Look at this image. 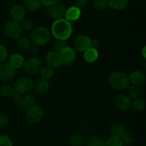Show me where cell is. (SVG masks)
Returning <instances> with one entry per match:
<instances>
[{
    "label": "cell",
    "mask_w": 146,
    "mask_h": 146,
    "mask_svg": "<svg viewBox=\"0 0 146 146\" xmlns=\"http://www.w3.org/2000/svg\"><path fill=\"white\" fill-rule=\"evenodd\" d=\"M51 33L56 40H66L72 33V26L70 21L65 19L56 20L51 27Z\"/></svg>",
    "instance_id": "6da1fadb"
},
{
    "label": "cell",
    "mask_w": 146,
    "mask_h": 146,
    "mask_svg": "<svg viewBox=\"0 0 146 146\" xmlns=\"http://www.w3.org/2000/svg\"><path fill=\"white\" fill-rule=\"evenodd\" d=\"M109 82L113 88L123 90L129 87L130 80L125 73L121 71H115L110 75Z\"/></svg>",
    "instance_id": "7a4b0ae2"
},
{
    "label": "cell",
    "mask_w": 146,
    "mask_h": 146,
    "mask_svg": "<svg viewBox=\"0 0 146 146\" xmlns=\"http://www.w3.org/2000/svg\"><path fill=\"white\" fill-rule=\"evenodd\" d=\"M31 41L38 46L45 45L50 40V32L46 28L43 27L34 29L31 33Z\"/></svg>",
    "instance_id": "3957f363"
},
{
    "label": "cell",
    "mask_w": 146,
    "mask_h": 146,
    "mask_svg": "<svg viewBox=\"0 0 146 146\" xmlns=\"http://www.w3.org/2000/svg\"><path fill=\"white\" fill-rule=\"evenodd\" d=\"M44 116V111L41 106L38 104H33L27 110V119L29 123L35 124L43 119Z\"/></svg>",
    "instance_id": "277c9868"
},
{
    "label": "cell",
    "mask_w": 146,
    "mask_h": 146,
    "mask_svg": "<svg viewBox=\"0 0 146 146\" xmlns=\"http://www.w3.org/2000/svg\"><path fill=\"white\" fill-rule=\"evenodd\" d=\"M4 31L9 37L13 40H17L21 37L22 29L19 22L10 20L4 24Z\"/></svg>",
    "instance_id": "5b68a950"
},
{
    "label": "cell",
    "mask_w": 146,
    "mask_h": 146,
    "mask_svg": "<svg viewBox=\"0 0 146 146\" xmlns=\"http://www.w3.org/2000/svg\"><path fill=\"white\" fill-rule=\"evenodd\" d=\"M33 85L34 83L32 80L29 77H21L14 84V92L21 94H24L27 92H29L30 90L32 89Z\"/></svg>",
    "instance_id": "8992f818"
},
{
    "label": "cell",
    "mask_w": 146,
    "mask_h": 146,
    "mask_svg": "<svg viewBox=\"0 0 146 146\" xmlns=\"http://www.w3.org/2000/svg\"><path fill=\"white\" fill-rule=\"evenodd\" d=\"M42 67V61L38 57H31L24 64V68L26 72L29 74H34L38 72Z\"/></svg>",
    "instance_id": "52a82bcc"
},
{
    "label": "cell",
    "mask_w": 146,
    "mask_h": 146,
    "mask_svg": "<svg viewBox=\"0 0 146 146\" xmlns=\"http://www.w3.org/2000/svg\"><path fill=\"white\" fill-rule=\"evenodd\" d=\"M16 74V69L9 63H3L0 64V80L9 81L14 78Z\"/></svg>",
    "instance_id": "ba28073f"
},
{
    "label": "cell",
    "mask_w": 146,
    "mask_h": 146,
    "mask_svg": "<svg viewBox=\"0 0 146 146\" xmlns=\"http://www.w3.org/2000/svg\"><path fill=\"white\" fill-rule=\"evenodd\" d=\"M36 96L33 93L27 92L24 94V96H21L19 101L17 102L16 104L17 107L22 110H27L31 106L35 104Z\"/></svg>",
    "instance_id": "9c48e42d"
},
{
    "label": "cell",
    "mask_w": 146,
    "mask_h": 146,
    "mask_svg": "<svg viewBox=\"0 0 146 146\" xmlns=\"http://www.w3.org/2000/svg\"><path fill=\"white\" fill-rule=\"evenodd\" d=\"M61 60H62L63 64L65 66H70L75 62L76 60V52L71 47H68L64 49L60 52Z\"/></svg>",
    "instance_id": "30bf717a"
},
{
    "label": "cell",
    "mask_w": 146,
    "mask_h": 146,
    "mask_svg": "<svg viewBox=\"0 0 146 146\" xmlns=\"http://www.w3.org/2000/svg\"><path fill=\"white\" fill-rule=\"evenodd\" d=\"M46 11L53 19L58 20L62 19L64 16L66 12V7L63 4L58 3L55 5L48 7L47 9H46Z\"/></svg>",
    "instance_id": "8fae6325"
},
{
    "label": "cell",
    "mask_w": 146,
    "mask_h": 146,
    "mask_svg": "<svg viewBox=\"0 0 146 146\" xmlns=\"http://www.w3.org/2000/svg\"><path fill=\"white\" fill-rule=\"evenodd\" d=\"M91 39L86 35H78L74 39V46L76 50L78 52H84L90 47Z\"/></svg>",
    "instance_id": "7c38bea8"
},
{
    "label": "cell",
    "mask_w": 146,
    "mask_h": 146,
    "mask_svg": "<svg viewBox=\"0 0 146 146\" xmlns=\"http://www.w3.org/2000/svg\"><path fill=\"white\" fill-rule=\"evenodd\" d=\"M46 61L47 64L52 68H59L63 65L61 56L58 53L54 51L48 52L46 56Z\"/></svg>",
    "instance_id": "4fadbf2b"
},
{
    "label": "cell",
    "mask_w": 146,
    "mask_h": 146,
    "mask_svg": "<svg viewBox=\"0 0 146 146\" xmlns=\"http://www.w3.org/2000/svg\"><path fill=\"white\" fill-rule=\"evenodd\" d=\"M114 105L120 110L125 111L131 107V100L128 96L125 94H119L114 99Z\"/></svg>",
    "instance_id": "5bb4252c"
},
{
    "label": "cell",
    "mask_w": 146,
    "mask_h": 146,
    "mask_svg": "<svg viewBox=\"0 0 146 146\" xmlns=\"http://www.w3.org/2000/svg\"><path fill=\"white\" fill-rule=\"evenodd\" d=\"M11 16L13 20L16 21H21L25 19L26 11L22 6L19 4L14 5L11 9Z\"/></svg>",
    "instance_id": "9a60e30c"
},
{
    "label": "cell",
    "mask_w": 146,
    "mask_h": 146,
    "mask_svg": "<svg viewBox=\"0 0 146 146\" xmlns=\"http://www.w3.org/2000/svg\"><path fill=\"white\" fill-rule=\"evenodd\" d=\"M81 11L80 8L77 7L76 6H74V7H71L66 9L64 17L66 18L65 19H66L68 21H76L78 19H79V17H81Z\"/></svg>",
    "instance_id": "2e32d148"
},
{
    "label": "cell",
    "mask_w": 146,
    "mask_h": 146,
    "mask_svg": "<svg viewBox=\"0 0 146 146\" xmlns=\"http://www.w3.org/2000/svg\"><path fill=\"white\" fill-rule=\"evenodd\" d=\"M34 90V92L37 95H43L46 94L49 88V84H48V81L43 79H40L36 82L33 85Z\"/></svg>",
    "instance_id": "e0dca14e"
},
{
    "label": "cell",
    "mask_w": 146,
    "mask_h": 146,
    "mask_svg": "<svg viewBox=\"0 0 146 146\" xmlns=\"http://www.w3.org/2000/svg\"><path fill=\"white\" fill-rule=\"evenodd\" d=\"M129 80L130 82H131L134 85H142L145 82V73L142 71H138V70L133 72L131 73Z\"/></svg>",
    "instance_id": "ac0fdd59"
},
{
    "label": "cell",
    "mask_w": 146,
    "mask_h": 146,
    "mask_svg": "<svg viewBox=\"0 0 146 146\" xmlns=\"http://www.w3.org/2000/svg\"><path fill=\"white\" fill-rule=\"evenodd\" d=\"M109 132L111 136L120 137L125 132V127L119 123H115L111 125L109 127Z\"/></svg>",
    "instance_id": "d6986e66"
},
{
    "label": "cell",
    "mask_w": 146,
    "mask_h": 146,
    "mask_svg": "<svg viewBox=\"0 0 146 146\" xmlns=\"http://www.w3.org/2000/svg\"><path fill=\"white\" fill-rule=\"evenodd\" d=\"M84 52V60H85L88 63L94 62L98 59V52L97 50H95V49L89 47V48L87 49L86 50H85Z\"/></svg>",
    "instance_id": "ffe728a7"
},
{
    "label": "cell",
    "mask_w": 146,
    "mask_h": 146,
    "mask_svg": "<svg viewBox=\"0 0 146 146\" xmlns=\"http://www.w3.org/2000/svg\"><path fill=\"white\" fill-rule=\"evenodd\" d=\"M24 59L21 54H14L11 56L9 59V64L14 68H20L22 66H24Z\"/></svg>",
    "instance_id": "44dd1931"
},
{
    "label": "cell",
    "mask_w": 146,
    "mask_h": 146,
    "mask_svg": "<svg viewBox=\"0 0 146 146\" xmlns=\"http://www.w3.org/2000/svg\"><path fill=\"white\" fill-rule=\"evenodd\" d=\"M108 6L117 10L124 9L127 7L128 0H108Z\"/></svg>",
    "instance_id": "7402d4cb"
},
{
    "label": "cell",
    "mask_w": 146,
    "mask_h": 146,
    "mask_svg": "<svg viewBox=\"0 0 146 146\" xmlns=\"http://www.w3.org/2000/svg\"><path fill=\"white\" fill-rule=\"evenodd\" d=\"M40 70H41V79L46 80V81L51 80L54 74V68L48 65L45 66V67H42Z\"/></svg>",
    "instance_id": "603a6c76"
},
{
    "label": "cell",
    "mask_w": 146,
    "mask_h": 146,
    "mask_svg": "<svg viewBox=\"0 0 146 146\" xmlns=\"http://www.w3.org/2000/svg\"><path fill=\"white\" fill-rule=\"evenodd\" d=\"M41 4L40 0H28L26 1V8L30 11H36L41 8Z\"/></svg>",
    "instance_id": "cb8c5ba5"
},
{
    "label": "cell",
    "mask_w": 146,
    "mask_h": 146,
    "mask_svg": "<svg viewBox=\"0 0 146 146\" xmlns=\"http://www.w3.org/2000/svg\"><path fill=\"white\" fill-rule=\"evenodd\" d=\"M14 92H14V87L10 85V84H3V85L0 87V94H1V96H3V97H11Z\"/></svg>",
    "instance_id": "d4e9b609"
},
{
    "label": "cell",
    "mask_w": 146,
    "mask_h": 146,
    "mask_svg": "<svg viewBox=\"0 0 146 146\" xmlns=\"http://www.w3.org/2000/svg\"><path fill=\"white\" fill-rule=\"evenodd\" d=\"M17 47H19V49L22 50H28L31 47V46L32 45V43H31V40H30L29 39L27 38V37H21V38L18 39V41H17Z\"/></svg>",
    "instance_id": "484cf974"
},
{
    "label": "cell",
    "mask_w": 146,
    "mask_h": 146,
    "mask_svg": "<svg viewBox=\"0 0 146 146\" xmlns=\"http://www.w3.org/2000/svg\"><path fill=\"white\" fill-rule=\"evenodd\" d=\"M69 143L71 146H82L84 144V138L80 134L72 135L69 138Z\"/></svg>",
    "instance_id": "4316f807"
},
{
    "label": "cell",
    "mask_w": 146,
    "mask_h": 146,
    "mask_svg": "<svg viewBox=\"0 0 146 146\" xmlns=\"http://www.w3.org/2000/svg\"><path fill=\"white\" fill-rule=\"evenodd\" d=\"M131 108L134 112H141L145 108V102L142 99H135L131 104Z\"/></svg>",
    "instance_id": "83f0119b"
},
{
    "label": "cell",
    "mask_w": 146,
    "mask_h": 146,
    "mask_svg": "<svg viewBox=\"0 0 146 146\" xmlns=\"http://www.w3.org/2000/svg\"><path fill=\"white\" fill-rule=\"evenodd\" d=\"M119 139L121 140V143H122L123 145V146H127L133 144L134 142V137H133V135L130 133H125L119 137Z\"/></svg>",
    "instance_id": "f1b7e54d"
},
{
    "label": "cell",
    "mask_w": 146,
    "mask_h": 146,
    "mask_svg": "<svg viewBox=\"0 0 146 146\" xmlns=\"http://www.w3.org/2000/svg\"><path fill=\"white\" fill-rule=\"evenodd\" d=\"M87 146H106V142L101 137L94 136L89 138Z\"/></svg>",
    "instance_id": "f546056e"
},
{
    "label": "cell",
    "mask_w": 146,
    "mask_h": 146,
    "mask_svg": "<svg viewBox=\"0 0 146 146\" xmlns=\"http://www.w3.org/2000/svg\"><path fill=\"white\" fill-rule=\"evenodd\" d=\"M128 95H129L130 98L133 99H138L139 98V97L141 96V90L139 89V87L136 85H132L131 87H129L128 90Z\"/></svg>",
    "instance_id": "4dcf8cb0"
},
{
    "label": "cell",
    "mask_w": 146,
    "mask_h": 146,
    "mask_svg": "<svg viewBox=\"0 0 146 146\" xmlns=\"http://www.w3.org/2000/svg\"><path fill=\"white\" fill-rule=\"evenodd\" d=\"M67 47V44L66 43L65 40H56L53 44V50L54 52L60 54L61 51L64 50L65 47Z\"/></svg>",
    "instance_id": "1f68e13d"
},
{
    "label": "cell",
    "mask_w": 146,
    "mask_h": 146,
    "mask_svg": "<svg viewBox=\"0 0 146 146\" xmlns=\"http://www.w3.org/2000/svg\"><path fill=\"white\" fill-rule=\"evenodd\" d=\"M93 6L96 9L99 10V11L105 10L108 6V0H94Z\"/></svg>",
    "instance_id": "d6a6232c"
},
{
    "label": "cell",
    "mask_w": 146,
    "mask_h": 146,
    "mask_svg": "<svg viewBox=\"0 0 146 146\" xmlns=\"http://www.w3.org/2000/svg\"><path fill=\"white\" fill-rule=\"evenodd\" d=\"M106 142V146H123L119 137L111 136Z\"/></svg>",
    "instance_id": "836d02e7"
},
{
    "label": "cell",
    "mask_w": 146,
    "mask_h": 146,
    "mask_svg": "<svg viewBox=\"0 0 146 146\" xmlns=\"http://www.w3.org/2000/svg\"><path fill=\"white\" fill-rule=\"evenodd\" d=\"M20 25H21V29L24 30V31H29V30L32 29L33 21L30 19H24L21 21Z\"/></svg>",
    "instance_id": "e575fe53"
},
{
    "label": "cell",
    "mask_w": 146,
    "mask_h": 146,
    "mask_svg": "<svg viewBox=\"0 0 146 146\" xmlns=\"http://www.w3.org/2000/svg\"><path fill=\"white\" fill-rule=\"evenodd\" d=\"M0 146H13L11 139L7 135H0Z\"/></svg>",
    "instance_id": "d590c367"
},
{
    "label": "cell",
    "mask_w": 146,
    "mask_h": 146,
    "mask_svg": "<svg viewBox=\"0 0 146 146\" xmlns=\"http://www.w3.org/2000/svg\"><path fill=\"white\" fill-rule=\"evenodd\" d=\"M7 57V50L3 45L0 44V62L5 61Z\"/></svg>",
    "instance_id": "8d00e7d4"
},
{
    "label": "cell",
    "mask_w": 146,
    "mask_h": 146,
    "mask_svg": "<svg viewBox=\"0 0 146 146\" xmlns=\"http://www.w3.org/2000/svg\"><path fill=\"white\" fill-rule=\"evenodd\" d=\"M41 4H44L46 7H51L53 5L58 4L61 0H40Z\"/></svg>",
    "instance_id": "74e56055"
},
{
    "label": "cell",
    "mask_w": 146,
    "mask_h": 146,
    "mask_svg": "<svg viewBox=\"0 0 146 146\" xmlns=\"http://www.w3.org/2000/svg\"><path fill=\"white\" fill-rule=\"evenodd\" d=\"M9 119L4 115H0V127H5L8 125Z\"/></svg>",
    "instance_id": "f35d334b"
},
{
    "label": "cell",
    "mask_w": 146,
    "mask_h": 146,
    "mask_svg": "<svg viewBox=\"0 0 146 146\" xmlns=\"http://www.w3.org/2000/svg\"><path fill=\"white\" fill-rule=\"evenodd\" d=\"M88 2V0H75L76 6L78 8L84 7Z\"/></svg>",
    "instance_id": "ab89813d"
},
{
    "label": "cell",
    "mask_w": 146,
    "mask_h": 146,
    "mask_svg": "<svg viewBox=\"0 0 146 146\" xmlns=\"http://www.w3.org/2000/svg\"><path fill=\"white\" fill-rule=\"evenodd\" d=\"M100 45H101V44H100V42L98 41V40H91V41L90 47H91V48H94V49H95V50H98V49L99 48Z\"/></svg>",
    "instance_id": "60d3db41"
},
{
    "label": "cell",
    "mask_w": 146,
    "mask_h": 146,
    "mask_svg": "<svg viewBox=\"0 0 146 146\" xmlns=\"http://www.w3.org/2000/svg\"><path fill=\"white\" fill-rule=\"evenodd\" d=\"M30 50H31V52L34 54H36L39 52V46L36 45V44H33V45L31 46L30 47Z\"/></svg>",
    "instance_id": "b9f144b4"
},
{
    "label": "cell",
    "mask_w": 146,
    "mask_h": 146,
    "mask_svg": "<svg viewBox=\"0 0 146 146\" xmlns=\"http://www.w3.org/2000/svg\"><path fill=\"white\" fill-rule=\"evenodd\" d=\"M145 47H143V55L144 58H145Z\"/></svg>",
    "instance_id": "7bdbcfd3"
},
{
    "label": "cell",
    "mask_w": 146,
    "mask_h": 146,
    "mask_svg": "<svg viewBox=\"0 0 146 146\" xmlns=\"http://www.w3.org/2000/svg\"><path fill=\"white\" fill-rule=\"evenodd\" d=\"M21 1H28V0H21Z\"/></svg>",
    "instance_id": "ee69618b"
}]
</instances>
